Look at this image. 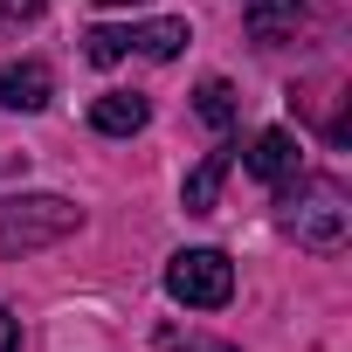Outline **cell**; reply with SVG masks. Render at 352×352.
I'll return each mask as SVG.
<instances>
[{
    "label": "cell",
    "instance_id": "1",
    "mask_svg": "<svg viewBox=\"0 0 352 352\" xmlns=\"http://www.w3.org/2000/svg\"><path fill=\"white\" fill-rule=\"evenodd\" d=\"M283 228L304 242V249H318V256H338L345 249V235H352V208H345V187L338 180H297L283 187Z\"/></svg>",
    "mask_w": 352,
    "mask_h": 352
},
{
    "label": "cell",
    "instance_id": "4",
    "mask_svg": "<svg viewBox=\"0 0 352 352\" xmlns=\"http://www.w3.org/2000/svg\"><path fill=\"white\" fill-rule=\"evenodd\" d=\"M194 35H187V21H138V28H90L83 35V56L97 63V69H111V63H124V56H152V63H173Z\"/></svg>",
    "mask_w": 352,
    "mask_h": 352
},
{
    "label": "cell",
    "instance_id": "8",
    "mask_svg": "<svg viewBox=\"0 0 352 352\" xmlns=\"http://www.w3.org/2000/svg\"><path fill=\"white\" fill-rule=\"evenodd\" d=\"M228 166H235V152L221 145V152H208V159L187 173V187H180L187 214H214V201H221V180H228Z\"/></svg>",
    "mask_w": 352,
    "mask_h": 352
},
{
    "label": "cell",
    "instance_id": "3",
    "mask_svg": "<svg viewBox=\"0 0 352 352\" xmlns=\"http://www.w3.org/2000/svg\"><path fill=\"white\" fill-rule=\"evenodd\" d=\"M166 290H173V304H187V311H221L235 297V263L221 249H180L166 263Z\"/></svg>",
    "mask_w": 352,
    "mask_h": 352
},
{
    "label": "cell",
    "instance_id": "13",
    "mask_svg": "<svg viewBox=\"0 0 352 352\" xmlns=\"http://www.w3.org/2000/svg\"><path fill=\"white\" fill-rule=\"evenodd\" d=\"M104 8H138V0H104Z\"/></svg>",
    "mask_w": 352,
    "mask_h": 352
},
{
    "label": "cell",
    "instance_id": "9",
    "mask_svg": "<svg viewBox=\"0 0 352 352\" xmlns=\"http://www.w3.org/2000/svg\"><path fill=\"white\" fill-rule=\"evenodd\" d=\"M297 21H304L297 0H249V35H256L263 49L283 42V35H297Z\"/></svg>",
    "mask_w": 352,
    "mask_h": 352
},
{
    "label": "cell",
    "instance_id": "2",
    "mask_svg": "<svg viewBox=\"0 0 352 352\" xmlns=\"http://www.w3.org/2000/svg\"><path fill=\"white\" fill-rule=\"evenodd\" d=\"M76 208L63 194H8L0 201V256H28V249H49L63 235H76Z\"/></svg>",
    "mask_w": 352,
    "mask_h": 352
},
{
    "label": "cell",
    "instance_id": "5",
    "mask_svg": "<svg viewBox=\"0 0 352 352\" xmlns=\"http://www.w3.org/2000/svg\"><path fill=\"white\" fill-rule=\"evenodd\" d=\"M249 173H256V180H270V187H290L297 173H304V152H297V138H290L283 124L256 131V145H249Z\"/></svg>",
    "mask_w": 352,
    "mask_h": 352
},
{
    "label": "cell",
    "instance_id": "10",
    "mask_svg": "<svg viewBox=\"0 0 352 352\" xmlns=\"http://www.w3.org/2000/svg\"><path fill=\"white\" fill-rule=\"evenodd\" d=\"M194 111H201V124H214V131H228V124H235V90H228L221 76H208V83L194 90Z\"/></svg>",
    "mask_w": 352,
    "mask_h": 352
},
{
    "label": "cell",
    "instance_id": "11",
    "mask_svg": "<svg viewBox=\"0 0 352 352\" xmlns=\"http://www.w3.org/2000/svg\"><path fill=\"white\" fill-rule=\"evenodd\" d=\"M49 0H0V21H35Z\"/></svg>",
    "mask_w": 352,
    "mask_h": 352
},
{
    "label": "cell",
    "instance_id": "7",
    "mask_svg": "<svg viewBox=\"0 0 352 352\" xmlns=\"http://www.w3.org/2000/svg\"><path fill=\"white\" fill-rule=\"evenodd\" d=\"M145 118H152V104H145L138 90H104V97L90 104V124H97L104 138H131V131H145Z\"/></svg>",
    "mask_w": 352,
    "mask_h": 352
},
{
    "label": "cell",
    "instance_id": "6",
    "mask_svg": "<svg viewBox=\"0 0 352 352\" xmlns=\"http://www.w3.org/2000/svg\"><path fill=\"white\" fill-rule=\"evenodd\" d=\"M56 97V76L42 63H0V104L8 111H49Z\"/></svg>",
    "mask_w": 352,
    "mask_h": 352
},
{
    "label": "cell",
    "instance_id": "12",
    "mask_svg": "<svg viewBox=\"0 0 352 352\" xmlns=\"http://www.w3.org/2000/svg\"><path fill=\"white\" fill-rule=\"evenodd\" d=\"M0 352H21V318L0 311Z\"/></svg>",
    "mask_w": 352,
    "mask_h": 352
}]
</instances>
